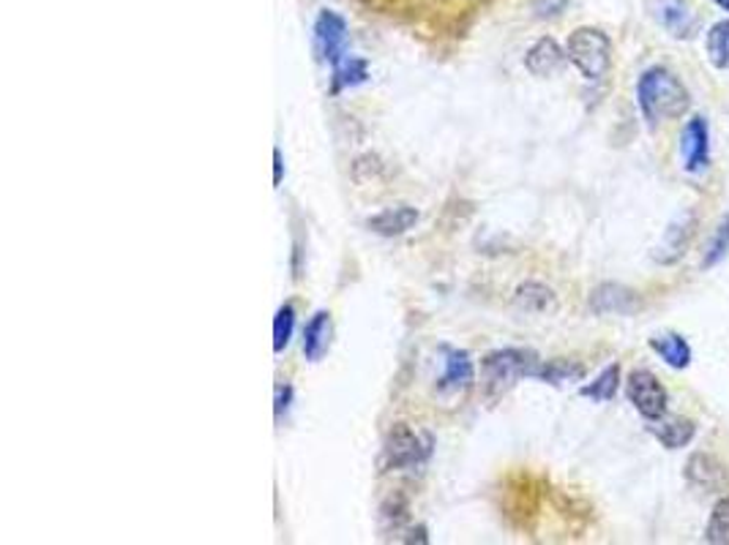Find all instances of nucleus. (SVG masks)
Wrapping results in <instances>:
<instances>
[{
    "label": "nucleus",
    "instance_id": "f257e3e1",
    "mask_svg": "<svg viewBox=\"0 0 729 545\" xmlns=\"http://www.w3.org/2000/svg\"><path fill=\"white\" fill-rule=\"evenodd\" d=\"M637 104L648 126H658L662 120H675L689 113L691 99L686 85L669 68L653 66L639 77Z\"/></svg>",
    "mask_w": 729,
    "mask_h": 545
},
{
    "label": "nucleus",
    "instance_id": "f03ea898",
    "mask_svg": "<svg viewBox=\"0 0 729 545\" xmlns=\"http://www.w3.org/2000/svg\"><path fill=\"white\" fill-rule=\"evenodd\" d=\"M538 366H541V360L533 349L506 347L489 352L481 360V382H484L486 401L503 399L520 379H536Z\"/></svg>",
    "mask_w": 729,
    "mask_h": 545
},
{
    "label": "nucleus",
    "instance_id": "7ed1b4c3",
    "mask_svg": "<svg viewBox=\"0 0 729 545\" xmlns=\"http://www.w3.org/2000/svg\"><path fill=\"white\" fill-rule=\"evenodd\" d=\"M565 55L583 72L585 79L599 82V79L606 77L612 66V41L599 28H577L568 36Z\"/></svg>",
    "mask_w": 729,
    "mask_h": 545
},
{
    "label": "nucleus",
    "instance_id": "20e7f679",
    "mask_svg": "<svg viewBox=\"0 0 729 545\" xmlns=\"http://www.w3.org/2000/svg\"><path fill=\"white\" fill-rule=\"evenodd\" d=\"M435 439L426 431L410 428L408 423H396L385 437L383 467L385 469H419L430 462Z\"/></svg>",
    "mask_w": 729,
    "mask_h": 545
},
{
    "label": "nucleus",
    "instance_id": "39448f33",
    "mask_svg": "<svg viewBox=\"0 0 729 545\" xmlns=\"http://www.w3.org/2000/svg\"><path fill=\"white\" fill-rule=\"evenodd\" d=\"M443 374L437 377L435 395L446 404H457L464 395L470 393L475 382V366L473 358H470L464 349H451L443 347Z\"/></svg>",
    "mask_w": 729,
    "mask_h": 545
},
{
    "label": "nucleus",
    "instance_id": "423d86ee",
    "mask_svg": "<svg viewBox=\"0 0 729 545\" xmlns=\"http://www.w3.org/2000/svg\"><path fill=\"white\" fill-rule=\"evenodd\" d=\"M626 395L634 404V410L644 417V420H658V417L667 415L669 395L667 388L658 382V377L648 368H634L628 374L626 382Z\"/></svg>",
    "mask_w": 729,
    "mask_h": 545
},
{
    "label": "nucleus",
    "instance_id": "0eeeda50",
    "mask_svg": "<svg viewBox=\"0 0 729 545\" xmlns=\"http://www.w3.org/2000/svg\"><path fill=\"white\" fill-rule=\"evenodd\" d=\"M315 47L320 61L342 63L347 57V23L336 12H322L315 23Z\"/></svg>",
    "mask_w": 729,
    "mask_h": 545
},
{
    "label": "nucleus",
    "instance_id": "6e6552de",
    "mask_svg": "<svg viewBox=\"0 0 729 545\" xmlns=\"http://www.w3.org/2000/svg\"><path fill=\"white\" fill-rule=\"evenodd\" d=\"M680 158H683V169L691 174L705 172L707 164H711V131H707V120L702 115H694L683 126V134H680Z\"/></svg>",
    "mask_w": 729,
    "mask_h": 545
},
{
    "label": "nucleus",
    "instance_id": "1a4fd4ad",
    "mask_svg": "<svg viewBox=\"0 0 729 545\" xmlns=\"http://www.w3.org/2000/svg\"><path fill=\"white\" fill-rule=\"evenodd\" d=\"M694 232H696V216L691 213V210H686V213H680L678 219L664 230L662 241H658V246L653 248L651 254L653 262L658 264L680 262V259L686 257V251H689Z\"/></svg>",
    "mask_w": 729,
    "mask_h": 545
},
{
    "label": "nucleus",
    "instance_id": "9d476101",
    "mask_svg": "<svg viewBox=\"0 0 729 545\" xmlns=\"http://www.w3.org/2000/svg\"><path fill=\"white\" fill-rule=\"evenodd\" d=\"M686 480L705 494H721L729 483V472L711 453H694L686 462Z\"/></svg>",
    "mask_w": 729,
    "mask_h": 545
},
{
    "label": "nucleus",
    "instance_id": "9b49d317",
    "mask_svg": "<svg viewBox=\"0 0 729 545\" xmlns=\"http://www.w3.org/2000/svg\"><path fill=\"white\" fill-rule=\"evenodd\" d=\"M653 17L667 30L673 39H691L696 34V14L686 0H656L653 3Z\"/></svg>",
    "mask_w": 729,
    "mask_h": 545
},
{
    "label": "nucleus",
    "instance_id": "f8f14e48",
    "mask_svg": "<svg viewBox=\"0 0 729 545\" xmlns=\"http://www.w3.org/2000/svg\"><path fill=\"white\" fill-rule=\"evenodd\" d=\"M642 306L639 295L623 284H601L590 293V311L596 314H621L628 316Z\"/></svg>",
    "mask_w": 729,
    "mask_h": 545
},
{
    "label": "nucleus",
    "instance_id": "ddd939ff",
    "mask_svg": "<svg viewBox=\"0 0 729 545\" xmlns=\"http://www.w3.org/2000/svg\"><path fill=\"white\" fill-rule=\"evenodd\" d=\"M565 57L568 55H565L563 47H560L552 36H543V39H538L536 44L527 50L525 68L533 74V77H552V74H558L560 68H563Z\"/></svg>",
    "mask_w": 729,
    "mask_h": 545
},
{
    "label": "nucleus",
    "instance_id": "4468645a",
    "mask_svg": "<svg viewBox=\"0 0 729 545\" xmlns=\"http://www.w3.org/2000/svg\"><path fill=\"white\" fill-rule=\"evenodd\" d=\"M651 433L664 444L667 450H680L694 439L696 426L694 420L680 415H664L658 420H651Z\"/></svg>",
    "mask_w": 729,
    "mask_h": 545
},
{
    "label": "nucleus",
    "instance_id": "2eb2a0df",
    "mask_svg": "<svg viewBox=\"0 0 729 545\" xmlns=\"http://www.w3.org/2000/svg\"><path fill=\"white\" fill-rule=\"evenodd\" d=\"M419 224V210L410 208V205H399V208H388L383 213L372 216L367 221V226L372 232L383 237H394V235H405L408 230Z\"/></svg>",
    "mask_w": 729,
    "mask_h": 545
},
{
    "label": "nucleus",
    "instance_id": "dca6fc26",
    "mask_svg": "<svg viewBox=\"0 0 729 545\" xmlns=\"http://www.w3.org/2000/svg\"><path fill=\"white\" fill-rule=\"evenodd\" d=\"M331 330H334V327H331L329 311H317V314L309 320V325L304 327V354H306V360L317 363L322 354L329 352Z\"/></svg>",
    "mask_w": 729,
    "mask_h": 545
},
{
    "label": "nucleus",
    "instance_id": "f3484780",
    "mask_svg": "<svg viewBox=\"0 0 729 545\" xmlns=\"http://www.w3.org/2000/svg\"><path fill=\"white\" fill-rule=\"evenodd\" d=\"M651 349L658 358L667 363L669 368H689L691 363V347L683 336L678 333H662V336L651 338Z\"/></svg>",
    "mask_w": 729,
    "mask_h": 545
},
{
    "label": "nucleus",
    "instance_id": "a211bd4d",
    "mask_svg": "<svg viewBox=\"0 0 729 545\" xmlns=\"http://www.w3.org/2000/svg\"><path fill=\"white\" fill-rule=\"evenodd\" d=\"M514 306L527 314H547L554 309V293L538 282H525L516 287Z\"/></svg>",
    "mask_w": 729,
    "mask_h": 545
},
{
    "label": "nucleus",
    "instance_id": "6ab92c4d",
    "mask_svg": "<svg viewBox=\"0 0 729 545\" xmlns=\"http://www.w3.org/2000/svg\"><path fill=\"white\" fill-rule=\"evenodd\" d=\"M583 377H585V366H579V363L565 360V358L541 360V366H538V372H536V379H541V382H547V385H554V388L568 385V382H579Z\"/></svg>",
    "mask_w": 729,
    "mask_h": 545
},
{
    "label": "nucleus",
    "instance_id": "aec40b11",
    "mask_svg": "<svg viewBox=\"0 0 729 545\" xmlns=\"http://www.w3.org/2000/svg\"><path fill=\"white\" fill-rule=\"evenodd\" d=\"M705 52L707 61L718 68V72H727L729 68V20L713 25L705 36Z\"/></svg>",
    "mask_w": 729,
    "mask_h": 545
},
{
    "label": "nucleus",
    "instance_id": "412c9836",
    "mask_svg": "<svg viewBox=\"0 0 729 545\" xmlns=\"http://www.w3.org/2000/svg\"><path fill=\"white\" fill-rule=\"evenodd\" d=\"M617 388H621V366H617V363H612V366H606L604 372H601L599 377L593 379V382L585 385L579 393H583L585 399L599 401V404H606V401L615 399Z\"/></svg>",
    "mask_w": 729,
    "mask_h": 545
},
{
    "label": "nucleus",
    "instance_id": "4be33fe9",
    "mask_svg": "<svg viewBox=\"0 0 729 545\" xmlns=\"http://www.w3.org/2000/svg\"><path fill=\"white\" fill-rule=\"evenodd\" d=\"M367 77H369L367 61H361V57H345V61L334 66V77H331V82L334 85H331V90L340 93V90L353 88V85L367 82Z\"/></svg>",
    "mask_w": 729,
    "mask_h": 545
},
{
    "label": "nucleus",
    "instance_id": "5701e85b",
    "mask_svg": "<svg viewBox=\"0 0 729 545\" xmlns=\"http://www.w3.org/2000/svg\"><path fill=\"white\" fill-rule=\"evenodd\" d=\"M705 543L729 545V494L713 505L711 521L705 529Z\"/></svg>",
    "mask_w": 729,
    "mask_h": 545
},
{
    "label": "nucleus",
    "instance_id": "b1692460",
    "mask_svg": "<svg viewBox=\"0 0 729 545\" xmlns=\"http://www.w3.org/2000/svg\"><path fill=\"white\" fill-rule=\"evenodd\" d=\"M729 254V216H724L721 221H718L716 232H713V237L707 241L705 246V257H702V268L711 270L716 268L718 262H721L724 257Z\"/></svg>",
    "mask_w": 729,
    "mask_h": 545
},
{
    "label": "nucleus",
    "instance_id": "393cba45",
    "mask_svg": "<svg viewBox=\"0 0 729 545\" xmlns=\"http://www.w3.org/2000/svg\"><path fill=\"white\" fill-rule=\"evenodd\" d=\"M293 327H295V309L293 306H282L277 311V320H273V352H282L284 347L293 338Z\"/></svg>",
    "mask_w": 729,
    "mask_h": 545
},
{
    "label": "nucleus",
    "instance_id": "a878e982",
    "mask_svg": "<svg viewBox=\"0 0 729 545\" xmlns=\"http://www.w3.org/2000/svg\"><path fill=\"white\" fill-rule=\"evenodd\" d=\"M568 7V0H536V17H558L563 9Z\"/></svg>",
    "mask_w": 729,
    "mask_h": 545
},
{
    "label": "nucleus",
    "instance_id": "bb28decb",
    "mask_svg": "<svg viewBox=\"0 0 729 545\" xmlns=\"http://www.w3.org/2000/svg\"><path fill=\"white\" fill-rule=\"evenodd\" d=\"M290 401H293V388H290V385H277V406H273L277 420H282L284 412L290 410Z\"/></svg>",
    "mask_w": 729,
    "mask_h": 545
},
{
    "label": "nucleus",
    "instance_id": "cd10ccee",
    "mask_svg": "<svg viewBox=\"0 0 729 545\" xmlns=\"http://www.w3.org/2000/svg\"><path fill=\"white\" fill-rule=\"evenodd\" d=\"M282 174H284L282 151H279V147H273V186H279V183H282Z\"/></svg>",
    "mask_w": 729,
    "mask_h": 545
},
{
    "label": "nucleus",
    "instance_id": "c85d7f7f",
    "mask_svg": "<svg viewBox=\"0 0 729 545\" xmlns=\"http://www.w3.org/2000/svg\"><path fill=\"white\" fill-rule=\"evenodd\" d=\"M716 7L724 9V12H729V0H716Z\"/></svg>",
    "mask_w": 729,
    "mask_h": 545
}]
</instances>
